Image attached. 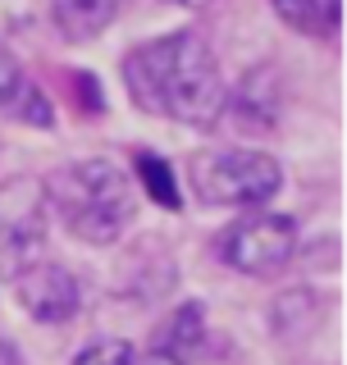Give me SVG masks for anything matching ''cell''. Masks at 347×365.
<instances>
[{"label": "cell", "mask_w": 347, "mask_h": 365, "mask_svg": "<svg viewBox=\"0 0 347 365\" xmlns=\"http://www.w3.org/2000/svg\"><path fill=\"white\" fill-rule=\"evenodd\" d=\"M124 96L151 119H169L183 128H211L224 110V68L211 41L196 28H174L146 37L119 60Z\"/></svg>", "instance_id": "1"}, {"label": "cell", "mask_w": 347, "mask_h": 365, "mask_svg": "<svg viewBox=\"0 0 347 365\" xmlns=\"http://www.w3.org/2000/svg\"><path fill=\"white\" fill-rule=\"evenodd\" d=\"M41 192L55 224L87 247H114L133 228L137 201H142L129 169L106 155H83L55 165L41 178Z\"/></svg>", "instance_id": "2"}, {"label": "cell", "mask_w": 347, "mask_h": 365, "mask_svg": "<svg viewBox=\"0 0 347 365\" xmlns=\"http://www.w3.org/2000/svg\"><path fill=\"white\" fill-rule=\"evenodd\" d=\"M183 182L211 210H265L283 192V165L261 146H201Z\"/></svg>", "instance_id": "3"}, {"label": "cell", "mask_w": 347, "mask_h": 365, "mask_svg": "<svg viewBox=\"0 0 347 365\" xmlns=\"http://www.w3.org/2000/svg\"><path fill=\"white\" fill-rule=\"evenodd\" d=\"M297 242H302V224L283 210H247L238 220H228L215 233V260L224 269L242 274V279H274L293 265Z\"/></svg>", "instance_id": "4"}, {"label": "cell", "mask_w": 347, "mask_h": 365, "mask_svg": "<svg viewBox=\"0 0 347 365\" xmlns=\"http://www.w3.org/2000/svg\"><path fill=\"white\" fill-rule=\"evenodd\" d=\"M51 210L37 174H14L0 182V279H14L23 265L41 260Z\"/></svg>", "instance_id": "5"}, {"label": "cell", "mask_w": 347, "mask_h": 365, "mask_svg": "<svg viewBox=\"0 0 347 365\" xmlns=\"http://www.w3.org/2000/svg\"><path fill=\"white\" fill-rule=\"evenodd\" d=\"M9 283H14V297H19L23 311H28V319H37L46 329L74 324L78 311H83V283L74 279V269H64L51 256L23 265Z\"/></svg>", "instance_id": "6"}, {"label": "cell", "mask_w": 347, "mask_h": 365, "mask_svg": "<svg viewBox=\"0 0 347 365\" xmlns=\"http://www.w3.org/2000/svg\"><path fill=\"white\" fill-rule=\"evenodd\" d=\"M211 342V324H206V302H178L174 311L156 324L146 356L156 365H196L206 356Z\"/></svg>", "instance_id": "7"}, {"label": "cell", "mask_w": 347, "mask_h": 365, "mask_svg": "<svg viewBox=\"0 0 347 365\" xmlns=\"http://www.w3.org/2000/svg\"><path fill=\"white\" fill-rule=\"evenodd\" d=\"M279 110H283L279 78L261 64V68H251V73L233 87V96H224L219 119L238 123V128H251V133H270L274 123H279Z\"/></svg>", "instance_id": "8"}, {"label": "cell", "mask_w": 347, "mask_h": 365, "mask_svg": "<svg viewBox=\"0 0 347 365\" xmlns=\"http://www.w3.org/2000/svg\"><path fill=\"white\" fill-rule=\"evenodd\" d=\"M119 14L124 5H114V0H55L46 9V23L55 28V37L64 46H83V41H96Z\"/></svg>", "instance_id": "9"}, {"label": "cell", "mask_w": 347, "mask_h": 365, "mask_svg": "<svg viewBox=\"0 0 347 365\" xmlns=\"http://www.w3.org/2000/svg\"><path fill=\"white\" fill-rule=\"evenodd\" d=\"M129 178H133L137 197L146 192V197L156 205H165V210H174V215L183 210V178L174 174L169 155L151 151V146H133L129 151Z\"/></svg>", "instance_id": "10"}, {"label": "cell", "mask_w": 347, "mask_h": 365, "mask_svg": "<svg viewBox=\"0 0 347 365\" xmlns=\"http://www.w3.org/2000/svg\"><path fill=\"white\" fill-rule=\"evenodd\" d=\"M274 19H283L297 37H316V41H333L347 19L343 0H279Z\"/></svg>", "instance_id": "11"}, {"label": "cell", "mask_w": 347, "mask_h": 365, "mask_svg": "<svg viewBox=\"0 0 347 365\" xmlns=\"http://www.w3.org/2000/svg\"><path fill=\"white\" fill-rule=\"evenodd\" d=\"M55 91H60L64 101H74V110L83 114H91V119H101L106 114V96H101V83L87 73V68H60L55 73Z\"/></svg>", "instance_id": "12"}, {"label": "cell", "mask_w": 347, "mask_h": 365, "mask_svg": "<svg viewBox=\"0 0 347 365\" xmlns=\"http://www.w3.org/2000/svg\"><path fill=\"white\" fill-rule=\"evenodd\" d=\"M9 119L14 123H28V128H55V106H51V96L37 87V83H28L19 91L14 101H9Z\"/></svg>", "instance_id": "13"}, {"label": "cell", "mask_w": 347, "mask_h": 365, "mask_svg": "<svg viewBox=\"0 0 347 365\" xmlns=\"http://www.w3.org/2000/svg\"><path fill=\"white\" fill-rule=\"evenodd\" d=\"M69 365H137V347L129 338H96V342H87Z\"/></svg>", "instance_id": "14"}, {"label": "cell", "mask_w": 347, "mask_h": 365, "mask_svg": "<svg viewBox=\"0 0 347 365\" xmlns=\"http://www.w3.org/2000/svg\"><path fill=\"white\" fill-rule=\"evenodd\" d=\"M28 83H32L28 68H23V64H19V55L9 51L5 41H0V110H9V101H14Z\"/></svg>", "instance_id": "15"}, {"label": "cell", "mask_w": 347, "mask_h": 365, "mask_svg": "<svg viewBox=\"0 0 347 365\" xmlns=\"http://www.w3.org/2000/svg\"><path fill=\"white\" fill-rule=\"evenodd\" d=\"M137 365H156V361H151V356H137Z\"/></svg>", "instance_id": "16"}]
</instances>
